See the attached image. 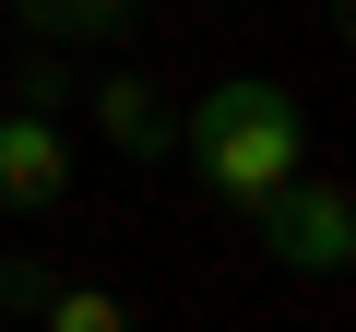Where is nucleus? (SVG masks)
<instances>
[{
  "label": "nucleus",
  "mask_w": 356,
  "mask_h": 332,
  "mask_svg": "<svg viewBox=\"0 0 356 332\" xmlns=\"http://www.w3.org/2000/svg\"><path fill=\"white\" fill-rule=\"evenodd\" d=\"M297 154H309V107L285 83H261V72H238V83H214L191 107V179L214 202H238V214L297 179Z\"/></svg>",
  "instance_id": "f257e3e1"
},
{
  "label": "nucleus",
  "mask_w": 356,
  "mask_h": 332,
  "mask_svg": "<svg viewBox=\"0 0 356 332\" xmlns=\"http://www.w3.org/2000/svg\"><path fill=\"white\" fill-rule=\"evenodd\" d=\"M250 226H261V249H273L285 273H344V261H356V214H344L332 179H285V190H261Z\"/></svg>",
  "instance_id": "f03ea898"
},
{
  "label": "nucleus",
  "mask_w": 356,
  "mask_h": 332,
  "mask_svg": "<svg viewBox=\"0 0 356 332\" xmlns=\"http://www.w3.org/2000/svg\"><path fill=\"white\" fill-rule=\"evenodd\" d=\"M0 202H13V214H60V202H72V131H60L36 95L0 107Z\"/></svg>",
  "instance_id": "7ed1b4c3"
},
{
  "label": "nucleus",
  "mask_w": 356,
  "mask_h": 332,
  "mask_svg": "<svg viewBox=\"0 0 356 332\" xmlns=\"http://www.w3.org/2000/svg\"><path fill=\"white\" fill-rule=\"evenodd\" d=\"M95 131H107V142H119L131 166H154V154L178 142V119H166V95H154V83H131V72H119V83H95Z\"/></svg>",
  "instance_id": "20e7f679"
},
{
  "label": "nucleus",
  "mask_w": 356,
  "mask_h": 332,
  "mask_svg": "<svg viewBox=\"0 0 356 332\" xmlns=\"http://www.w3.org/2000/svg\"><path fill=\"white\" fill-rule=\"evenodd\" d=\"M13 13L36 24V36H95V48H119L143 13H131V0H13Z\"/></svg>",
  "instance_id": "39448f33"
},
{
  "label": "nucleus",
  "mask_w": 356,
  "mask_h": 332,
  "mask_svg": "<svg viewBox=\"0 0 356 332\" xmlns=\"http://www.w3.org/2000/svg\"><path fill=\"white\" fill-rule=\"evenodd\" d=\"M36 320H48V332H131V308H119L107 285H72V273H48V297H36Z\"/></svg>",
  "instance_id": "423d86ee"
},
{
  "label": "nucleus",
  "mask_w": 356,
  "mask_h": 332,
  "mask_svg": "<svg viewBox=\"0 0 356 332\" xmlns=\"http://www.w3.org/2000/svg\"><path fill=\"white\" fill-rule=\"evenodd\" d=\"M36 297H48V261H0V308L36 320Z\"/></svg>",
  "instance_id": "0eeeda50"
}]
</instances>
